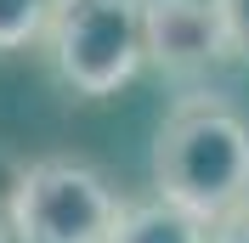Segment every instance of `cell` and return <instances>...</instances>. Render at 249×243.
Masks as SVG:
<instances>
[{
	"instance_id": "1",
	"label": "cell",
	"mask_w": 249,
	"mask_h": 243,
	"mask_svg": "<svg viewBox=\"0 0 249 243\" xmlns=\"http://www.w3.org/2000/svg\"><path fill=\"white\" fill-rule=\"evenodd\" d=\"M153 187L210 232L249 209V113L215 91L181 96L153 136Z\"/></svg>"
},
{
	"instance_id": "2",
	"label": "cell",
	"mask_w": 249,
	"mask_h": 243,
	"mask_svg": "<svg viewBox=\"0 0 249 243\" xmlns=\"http://www.w3.org/2000/svg\"><path fill=\"white\" fill-rule=\"evenodd\" d=\"M124 198L85 158H34L12 192V243H108Z\"/></svg>"
},
{
	"instance_id": "3",
	"label": "cell",
	"mask_w": 249,
	"mask_h": 243,
	"mask_svg": "<svg viewBox=\"0 0 249 243\" xmlns=\"http://www.w3.org/2000/svg\"><path fill=\"white\" fill-rule=\"evenodd\" d=\"M142 6L147 0H62L46 29L51 62L68 91L113 96L142 74Z\"/></svg>"
},
{
	"instance_id": "4",
	"label": "cell",
	"mask_w": 249,
	"mask_h": 243,
	"mask_svg": "<svg viewBox=\"0 0 249 243\" xmlns=\"http://www.w3.org/2000/svg\"><path fill=\"white\" fill-rule=\"evenodd\" d=\"M142 57L170 79H193L232 57L215 0H147L142 6Z\"/></svg>"
},
{
	"instance_id": "5",
	"label": "cell",
	"mask_w": 249,
	"mask_h": 243,
	"mask_svg": "<svg viewBox=\"0 0 249 243\" xmlns=\"http://www.w3.org/2000/svg\"><path fill=\"white\" fill-rule=\"evenodd\" d=\"M108 243H210V226H198L164 198H147V204H124Z\"/></svg>"
},
{
	"instance_id": "6",
	"label": "cell",
	"mask_w": 249,
	"mask_h": 243,
	"mask_svg": "<svg viewBox=\"0 0 249 243\" xmlns=\"http://www.w3.org/2000/svg\"><path fill=\"white\" fill-rule=\"evenodd\" d=\"M57 6L62 0H0V51H23L34 40H46Z\"/></svg>"
},
{
	"instance_id": "7",
	"label": "cell",
	"mask_w": 249,
	"mask_h": 243,
	"mask_svg": "<svg viewBox=\"0 0 249 243\" xmlns=\"http://www.w3.org/2000/svg\"><path fill=\"white\" fill-rule=\"evenodd\" d=\"M221 23H227V40H232V57H249V0H215Z\"/></svg>"
},
{
	"instance_id": "8",
	"label": "cell",
	"mask_w": 249,
	"mask_h": 243,
	"mask_svg": "<svg viewBox=\"0 0 249 243\" xmlns=\"http://www.w3.org/2000/svg\"><path fill=\"white\" fill-rule=\"evenodd\" d=\"M210 243H249V209H238L232 221H221V226L210 232Z\"/></svg>"
},
{
	"instance_id": "9",
	"label": "cell",
	"mask_w": 249,
	"mask_h": 243,
	"mask_svg": "<svg viewBox=\"0 0 249 243\" xmlns=\"http://www.w3.org/2000/svg\"><path fill=\"white\" fill-rule=\"evenodd\" d=\"M17 175H23V170H17L12 158H6V153H0V221L12 215V192H17Z\"/></svg>"
},
{
	"instance_id": "10",
	"label": "cell",
	"mask_w": 249,
	"mask_h": 243,
	"mask_svg": "<svg viewBox=\"0 0 249 243\" xmlns=\"http://www.w3.org/2000/svg\"><path fill=\"white\" fill-rule=\"evenodd\" d=\"M0 243H12V226H6V221H0Z\"/></svg>"
}]
</instances>
